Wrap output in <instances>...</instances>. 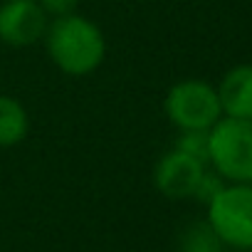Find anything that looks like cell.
<instances>
[{
  "instance_id": "cell-11",
  "label": "cell",
  "mask_w": 252,
  "mask_h": 252,
  "mask_svg": "<svg viewBox=\"0 0 252 252\" xmlns=\"http://www.w3.org/2000/svg\"><path fill=\"white\" fill-rule=\"evenodd\" d=\"M225 188V178L222 176H218L215 171H205L203 176H200V181H198V186H195V193H193V198H198L200 203H210L220 190Z\"/></svg>"
},
{
  "instance_id": "cell-12",
  "label": "cell",
  "mask_w": 252,
  "mask_h": 252,
  "mask_svg": "<svg viewBox=\"0 0 252 252\" xmlns=\"http://www.w3.org/2000/svg\"><path fill=\"white\" fill-rule=\"evenodd\" d=\"M37 3L42 5V10L47 15H55V18H62V15H69L79 0H37Z\"/></svg>"
},
{
  "instance_id": "cell-5",
  "label": "cell",
  "mask_w": 252,
  "mask_h": 252,
  "mask_svg": "<svg viewBox=\"0 0 252 252\" xmlns=\"http://www.w3.org/2000/svg\"><path fill=\"white\" fill-rule=\"evenodd\" d=\"M47 13L37 0H5L0 5V42L30 47L47 32Z\"/></svg>"
},
{
  "instance_id": "cell-9",
  "label": "cell",
  "mask_w": 252,
  "mask_h": 252,
  "mask_svg": "<svg viewBox=\"0 0 252 252\" xmlns=\"http://www.w3.org/2000/svg\"><path fill=\"white\" fill-rule=\"evenodd\" d=\"M181 252H222V240L208 222H193L181 235Z\"/></svg>"
},
{
  "instance_id": "cell-7",
  "label": "cell",
  "mask_w": 252,
  "mask_h": 252,
  "mask_svg": "<svg viewBox=\"0 0 252 252\" xmlns=\"http://www.w3.org/2000/svg\"><path fill=\"white\" fill-rule=\"evenodd\" d=\"M218 99L225 116L252 119V62L235 64L218 84Z\"/></svg>"
},
{
  "instance_id": "cell-10",
  "label": "cell",
  "mask_w": 252,
  "mask_h": 252,
  "mask_svg": "<svg viewBox=\"0 0 252 252\" xmlns=\"http://www.w3.org/2000/svg\"><path fill=\"white\" fill-rule=\"evenodd\" d=\"M208 131H183L173 149H178V151H183V154H188V156H193V158H198L200 163L208 166V161H210V139H208Z\"/></svg>"
},
{
  "instance_id": "cell-2",
  "label": "cell",
  "mask_w": 252,
  "mask_h": 252,
  "mask_svg": "<svg viewBox=\"0 0 252 252\" xmlns=\"http://www.w3.org/2000/svg\"><path fill=\"white\" fill-rule=\"evenodd\" d=\"M215 173L230 183H252V119H218L208 131Z\"/></svg>"
},
{
  "instance_id": "cell-1",
  "label": "cell",
  "mask_w": 252,
  "mask_h": 252,
  "mask_svg": "<svg viewBox=\"0 0 252 252\" xmlns=\"http://www.w3.org/2000/svg\"><path fill=\"white\" fill-rule=\"evenodd\" d=\"M45 45L50 60L72 77L94 72L106 55V40L101 30L82 15H62L47 25Z\"/></svg>"
},
{
  "instance_id": "cell-6",
  "label": "cell",
  "mask_w": 252,
  "mask_h": 252,
  "mask_svg": "<svg viewBox=\"0 0 252 252\" xmlns=\"http://www.w3.org/2000/svg\"><path fill=\"white\" fill-rule=\"evenodd\" d=\"M203 173H205V163L173 149L158 158L154 171V183L166 198L183 200V198H193Z\"/></svg>"
},
{
  "instance_id": "cell-8",
  "label": "cell",
  "mask_w": 252,
  "mask_h": 252,
  "mask_svg": "<svg viewBox=\"0 0 252 252\" xmlns=\"http://www.w3.org/2000/svg\"><path fill=\"white\" fill-rule=\"evenodd\" d=\"M30 119L25 106L8 94H0V149H10L25 141Z\"/></svg>"
},
{
  "instance_id": "cell-4",
  "label": "cell",
  "mask_w": 252,
  "mask_h": 252,
  "mask_svg": "<svg viewBox=\"0 0 252 252\" xmlns=\"http://www.w3.org/2000/svg\"><path fill=\"white\" fill-rule=\"evenodd\" d=\"M208 225L222 245L252 250V183H230L208 203Z\"/></svg>"
},
{
  "instance_id": "cell-3",
  "label": "cell",
  "mask_w": 252,
  "mask_h": 252,
  "mask_svg": "<svg viewBox=\"0 0 252 252\" xmlns=\"http://www.w3.org/2000/svg\"><path fill=\"white\" fill-rule=\"evenodd\" d=\"M163 109L181 131H208L222 119L218 89L203 79L176 82L163 99Z\"/></svg>"
}]
</instances>
